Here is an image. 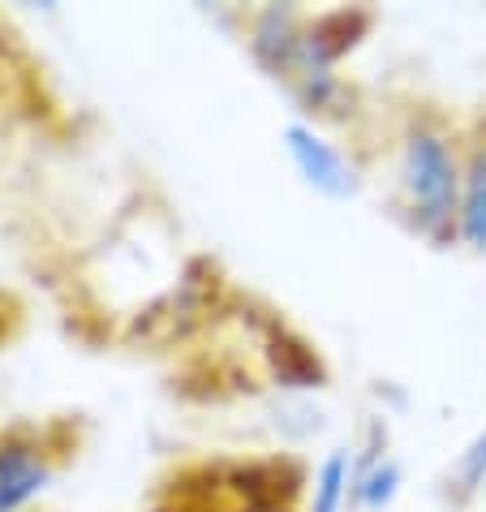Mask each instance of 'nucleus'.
<instances>
[{
  "instance_id": "nucleus-9",
  "label": "nucleus",
  "mask_w": 486,
  "mask_h": 512,
  "mask_svg": "<svg viewBox=\"0 0 486 512\" xmlns=\"http://www.w3.org/2000/svg\"><path fill=\"white\" fill-rule=\"evenodd\" d=\"M486 487V431L469 439V448L456 457V469L448 474V500L465 504Z\"/></svg>"
},
{
  "instance_id": "nucleus-10",
  "label": "nucleus",
  "mask_w": 486,
  "mask_h": 512,
  "mask_svg": "<svg viewBox=\"0 0 486 512\" xmlns=\"http://www.w3.org/2000/svg\"><path fill=\"white\" fill-rule=\"evenodd\" d=\"M396 491H400V465L396 461H375L370 469H362V474L353 478V495H357V504L370 508V512H379V508H388L396 500Z\"/></svg>"
},
{
  "instance_id": "nucleus-12",
  "label": "nucleus",
  "mask_w": 486,
  "mask_h": 512,
  "mask_svg": "<svg viewBox=\"0 0 486 512\" xmlns=\"http://www.w3.org/2000/svg\"><path fill=\"white\" fill-rule=\"evenodd\" d=\"M228 512H284V508H271V504H241V508H228Z\"/></svg>"
},
{
  "instance_id": "nucleus-4",
  "label": "nucleus",
  "mask_w": 486,
  "mask_h": 512,
  "mask_svg": "<svg viewBox=\"0 0 486 512\" xmlns=\"http://www.w3.org/2000/svg\"><path fill=\"white\" fill-rule=\"evenodd\" d=\"M370 31V13L366 9H336V13H323L319 22L306 31L302 39V65H319V69H332L340 56L349 48H357V39Z\"/></svg>"
},
{
  "instance_id": "nucleus-8",
  "label": "nucleus",
  "mask_w": 486,
  "mask_h": 512,
  "mask_svg": "<svg viewBox=\"0 0 486 512\" xmlns=\"http://www.w3.org/2000/svg\"><path fill=\"white\" fill-rule=\"evenodd\" d=\"M353 457L349 448H332L319 465V474H314V512H340L349 500V487H353Z\"/></svg>"
},
{
  "instance_id": "nucleus-5",
  "label": "nucleus",
  "mask_w": 486,
  "mask_h": 512,
  "mask_svg": "<svg viewBox=\"0 0 486 512\" xmlns=\"http://www.w3.org/2000/svg\"><path fill=\"white\" fill-rule=\"evenodd\" d=\"M48 482V465L26 444H0V512H18Z\"/></svg>"
},
{
  "instance_id": "nucleus-7",
  "label": "nucleus",
  "mask_w": 486,
  "mask_h": 512,
  "mask_svg": "<svg viewBox=\"0 0 486 512\" xmlns=\"http://www.w3.org/2000/svg\"><path fill=\"white\" fill-rule=\"evenodd\" d=\"M456 233L469 250L486 254V151H474L461 181V207H456Z\"/></svg>"
},
{
  "instance_id": "nucleus-11",
  "label": "nucleus",
  "mask_w": 486,
  "mask_h": 512,
  "mask_svg": "<svg viewBox=\"0 0 486 512\" xmlns=\"http://www.w3.org/2000/svg\"><path fill=\"white\" fill-rule=\"evenodd\" d=\"M9 323H13V302L9 297H0V336L9 332Z\"/></svg>"
},
{
  "instance_id": "nucleus-1",
  "label": "nucleus",
  "mask_w": 486,
  "mask_h": 512,
  "mask_svg": "<svg viewBox=\"0 0 486 512\" xmlns=\"http://www.w3.org/2000/svg\"><path fill=\"white\" fill-rule=\"evenodd\" d=\"M461 168L452 147L431 130L409 134L405 142V190L418 211V229L435 241H448L456 229V207H461Z\"/></svg>"
},
{
  "instance_id": "nucleus-2",
  "label": "nucleus",
  "mask_w": 486,
  "mask_h": 512,
  "mask_svg": "<svg viewBox=\"0 0 486 512\" xmlns=\"http://www.w3.org/2000/svg\"><path fill=\"white\" fill-rule=\"evenodd\" d=\"M284 147H289V160L297 164V173L306 177L310 190H319L323 198H353L357 194V168L327 138L314 134L310 125H289V130H284Z\"/></svg>"
},
{
  "instance_id": "nucleus-3",
  "label": "nucleus",
  "mask_w": 486,
  "mask_h": 512,
  "mask_svg": "<svg viewBox=\"0 0 486 512\" xmlns=\"http://www.w3.org/2000/svg\"><path fill=\"white\" fill-rule=\"evenodd\" d=\"M302 39L306 31L297 26L293 9L289 5H271L259 13V22H254V61H259L267 74L276 78H293L297 74V61H302Z\"/></svg>"
},
{
  "instance_id": "nucleus-6",
  "label": "nucleus",
  "mask_w": 486,
  "mask_h": 512,
  "mask_svg": "<svg viewBox=\"0 0 486 512\" xmlns=\"http://www.w3.org/2000/svg\"><path fill=\"white\" fill-rule=\"evenodd\" d=\"M271 371H276L280 388H297V392L323 388V379H327L319 353H314L306 340L289 336V332H276V336H271Z\"/></svg>"
}]
</instances>
